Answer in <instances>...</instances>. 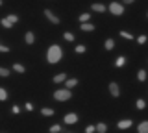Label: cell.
<instances>
[{"label":"cell","mask_w":148,"mask_h":133,"mask_svg":"<svg viewBox=\"0 0 148 133\" xmlns=\"http://www.w3.org/2000/svg\"><path fill=\"white\" fill-rule=\"evenodd\" d=\"M63 57V50L59 44H52V46L48 48V54H46V59H48V63H58L59 59Z\"/></svg>","instance_id":"6da1fadb"},{"label":"cell","mask_w":148,"mask_h":133,"mask_svg":"<svg viewBox=\"0 0 148 133\" xmlns=\"http://www.w3.org/2000/svg\"><path fill=\"white\" fill-rule=\"evenodd\" d=\"M54 98L58 102H65V100L71 98V89H63V91H56L54 93Z\"/></svg>","instance_id":"7a4b0ae2"},{"label":"cell","mask_w":148,"mask_h":133,"mask_svg":"<svg viewBox=\"0 0 148 133\" xmlns=\"http://www.w3.org/2000/svg\"><path fill=\"white\" fill-rule=\"evenodd\" d=\"M109 11L113 13V15H122V13H124V8L120 6L119 2H111L109 4Z\"/></svg>","instance_id":"3957f363"},{"label":"cell","mask_w":148,"mask_h":133,"mask_svg":"<svg viewBox=\"0 0 148 133\" xmlns=\"http://www.w3.org/2000/svg\"><path fill=\"white\" fill-rule=\"evenodd\" d=\"M45 17H46L50 22H52V24H59V19H58V17H56L50 10H45Z\"/></svg>","instance_id":"277c9868"},{"label":"cell","mask_w":148,"mask_h":133,"mask_svg":"<svg viewBox=\"0 0 148 133\" xmlns=\"http://www.w3.org/2000/svg\"><path fill=\"white\" fill-rule=\"evenodd\" d=\"M76 122H78V115L69 113L67 117H65V124H76Z\"/></svg>","instance_id":"5b68a950"},{"label":"cell","mask_w":148,"mask_h":133,"mask_svg":"<svg viewBox=\"0 0 148 133\" xmlns=\"http://www.w3.org/2000/svg\"><path fill=\"white\" fill-rule=\"evenodd\" d=\"M92 11H96V13H104L106 11V6H104V4H92Z\"/></svg>","instance_id":"8992f818"},{"label":"cell","mask_w":148,"mask_h":133,"mask_svg":"<svg viewBox=\"0 0 148 133\" xmlns=\"http://www.w3.org/2000/svg\"><path fill=\"white\" fill-rule=\"evenodd\" d=\"M109 93H111V96H119V85L117 83H109Z\"/></svg>","instance_id":"52a82bcc"},{"label":"cell","mask_w":148,"mask_h":133,"mask_svg":"<svg viewBox=\"0 0 148 133\" xmlns=\"http://www.w3.org/2000/svg\"><path fill=\"white\" fill-rule=\"evenodd\" d=\"M130 126H132V120H120L119 122V130H126V128H130Z\"/></svg>","instance_id":"ba28073f"},{"label":"cell","mask_w":148,"mask_h":133,"mask_svg":"<svg viewBox=\"0 0 148 133\" xmlns=\"http://www.w3.org/2000/svg\"><path fill=\"white\" fill-rule=\"evenodd\" d=\"M24 41H26L28 44H32V43H34V41H35V35L32 33V31H28V33H26V37H24Z\"/></svg>","instance_id":"9c48e42d"},{"label":"cell","mask_w":148,"mask_h":133,"mask_svg":"<svg viewBox=\"0 0 148 133\" xmlns=\"http://www.w3.org/2000/svg\"><path fill=\"white\" fill-rule=\"evenodd\" d=\"M65 80H67V74H63V72H61V74H58V76H54L56 83H61V81H65Z\"/></svg>","instance_id":"30bf717a"},{"label":"cell","mask_w":148,"mask_h":133,"mask_svg":"<svg viewBox=\"0 0 148 133\" xmlns=\"http://www.w3.org/2000/svg\"><path fill=\"white\" fill-rule=\"evenodd\" d=\"M146 131H148V122L145 120V122L139 124V133H146Z\"/></svg>","instance_id":"8fae6325"},{"label":"cell","mask_w":148,"mask_h":133,"mask_svg":"<svg viewBox=\"0 0 148 133\" xmlns=\"http://www.w3.org/2000/svg\"><path fill=\"white\" fill-rule=\"evenodd\" d=\"M82 30L83 31H92V30H95V26L89 24V22H83V24H82Z\"/></svg>","instance_id":"7c38bea8"},{"label":"cell","mask_w":148,"mask_h":133,"mask_svg":"<svg viewBox=\"0 0 148 133\" xmlns=\"http://www.w3.org/2000/svg\"><path fill=\"white\" fill-rule=\"evenodd\" d=\"M76 83H78V80H69V81H65V85H67V89H72V87H76Z\"/></svg>","instance_id":"4fadbf2b"},{"label":"cell","mask_w":148,"mask_h":133,"mask_svg":"<svg viewBox=\"0 0 148 133\" xmlns=\"http://www.w3.org/2000/svg\"><path fill=\"white\" fill-rule=\"evenodd\" d=\"M0 22H2V26H4V28H11V26H13V22H9L8 17H6V19H2Z\"/></svg>","instance_id":"5bb4252c"},{"label":"cell","mask_w":148,"mask_h":133,"mask_svg":"<svg viewBox=\"0 0 148 133\" xmlns=\"http://www.w3.org/2000/svg\"><path fill=\"white\" fill-rule=\"evenodd\" d=\"M41 113H43L45 117H52V115H54V109H50V107H45V109H43Z\"/></svg>","instance_id":"9a60e30c"},{"label":"cell","mask_w":148,"mask_h":133,"mask_svg":"<svg viewBox=\"0 0 148 133\" xmlns=\"http://www.w3.org/2000/svg\"><path fill=\"white\" fill-rule=\"evenodd\" d=\"M113 46H115V41L113 39H108V41H106V50H111Z\"/></svg>","instance_id":"2e32d148"},{"label":"cell","mask_w":148,"mask_h":133,"mask_svg":"<svg viewBox=\"0 0 148 133\" xmlns=\"http://www.w3.org/2000/svg\"><path fill=\"white\" fill-rule=\"evenodd\" d=\"M63 37H65V41H69V43H71V41H74V35L71 33V31H65Z\"/></svg>","instance_id":"e0dca14e"},{"label":"cell","mask_w":148,"mask_h":133,"mask_svg":"<svg viewBox=\"0 0 148 133\" xmlns=\"http://www.w3.org/2000/svg\"><path fill=\"white\" fill-rule=\"evenodd\" d=\"M95 130H96V131H98V133H104L106 130H108V128H106V124H98V126H96V128H95Z\"/></svg>","instance_id":"ac0fdd59"},{"label":"cell","mask_w":148,"mask_h":133,"mask_svg":"<svg viewBox=\"0 0 148 133\" xmlns=\"http://www.w3.org/2000/svg\"><path fill=\"white\" fill-rule=\"evenodd\" d=\"M137 78H139V80H141V81H145V80H146V70H139Z\"/></svg>","instance_id":"d6986e66"},{"label":"cell","mask_w":148,"mask_h":133,"mask_svg":"<svg viewBox=\"0 0 148 133\" xmlns=\"http://www.w3.org/2000/svg\"><path fill=\"white\" fill-rule=\"evenodd\" d=\"M6 98H8V93H6V89H2V87H0V100L4 102Z\"/></svg>","instance_id":"ffe728a7"},{"label":"cell","mask_w":148,"mask_h":133,"mask_svg":"<svg viewBox=\"0 0 148 133\" xmlns=\"http://www.w3.org/2000/svg\"><path fill=\"white\" fill-rule=\"evenodd\" d=\"M124 63H126V57H119L117 61H115V65H117V67H122Z\"/></svg>","instance_id":"44dd1931"},{"label":"cell","mask_w":148,"mask_h":133,"mask_svg":"<svg viewBox=\"0 0 148 133\" xmlns=\"http://www.w3.org/2000/svg\"><path fill=\"white\" fill-rule=\"evenodd\" d=\"M50 131H52V133H58V131H61V126H59V124H54V126L50 128Z\"/></svg>","instance_id":"7402d4cb"},{"label":"cell","mask_w":148,"mask_h":133,"mask_svg":"<svg viewBox=\"0 0 148 133\" xmlns=\"http://www.w3.org/2000/svg\"><path fill=\"white\" fill-rule=\"evenodd\" d=\"M0 76H2V78L9 76V70H8V68H4V67H0Z\"/></svg>","instance_id":"603a6c76"},{"label":"cell","mask_w":148,"mask_h":133,"mask_svg":"<svg viewBox=\"0 0 148 133\" xmlns=\"http://www.w3.org/2000/svg\"><path fill=\"white\" fill-rule=\"evenodd\" d=\"M13 68H15L17 72H21V74L24 72V67H22V65H18V63H15V65H13Z\"/></svg>","instance_id":"cb8c5ba5"},{"label":"cell","mask_w":148,"mask_h":133,"mask_svg":"<svg viewBox=\"0 0 148 133\" xmlns=\"http://www.w3.org/2000/svg\"><path fill=\"white\" fill-rule=\"evenodd\" d=\"M8 19H9V22H13V24H17V22H18V17L17 15H9Z\"/></svg>","instance_id":"d4e9b609"},{"label":"cell","mask_w":148,"mask_h":133,"mask_svg":"<svg viewBox=\"0 0 148 133\" xmlns=\"http://www.w3.org/2000/svg\"><path fill=\"white\" fill-rule=\"evenodd\" d=\"M137 41H139V44H145L146 43V35H139Z\"/></svg>","instance_id":"484cf974"},{"label":"cell","mask_w":148,"mask_h":133,"mask_svg":"<svg viewBox=\"0 0 148 133\" xmlns=\"http://www.w3.org/2000/svg\"><path fill=\"white\" fill-rule=\"evenodd\" d=\"M145 100H137V109H145Z\"/></svg>","instance_id":"4316f807"},{"label":"cell","mask_w":148,"mask_h":133,"mask_svg":"<svg viewBox=\"0 0 148 133\" xmlns=\"http://www.w3.org/2000/svg\"><path fill=\"white\" fill-rule=\"evenodd\" d=\"M80 20L82 22H87V20H89V13H83V15H80Z\"/></svg>","instance_id":"83f0119b"},{"label":"cell","mask_w":148,"mask_h":133,"mask_svg":"<svg viewBox=\"0 0 148 133\" xmlns=\"http://www.w3.org/2000/svg\"><path fill=\"white\" fill-rule=\"evenodd\" d=\"M85 52V46L83 44H80V46H76V54H83Z\"/></svg>","instance_id":"f1b7e54d"},{"label":"cell","mask_w":148,"mask_h":133,"mask_svg":"<svg viewBox=\"0 0 148 133\" xmlns=\"http://www.w3.org/2000/svg\"><path fill=\"white\" fill-rule=\"evenodd\" d=\"M120 37H124V39H133L132 35L128 33V31H120Z\"/></svg>","instance_id":"f546056e"},{"label":"cell","mask_w":148,"mask_h":133,"mask_svg":"<svg viewBox=\"0 0 148 133\" xmlns=\"http://www.w3.org/2000/svg\"><path fill=\"white\" fill-rule=\"evenodd\" d=\"M0 52H9V48L4 46V44H0Z\"/></svg>","instance_id":"4dcf8cb0"},{"label":"cell","mask_w":148,"mask_h":133,"mask_svg":"<svg viewBox=\"0 0 148 133\" xmlns=\"http://www.w3.org/2000/svg\"><path fill=\"white\" fill-rule=\"evenodd\" d=\"M85 131H87V133H91V131H95V126H87V128H85Z\"/></svg>","instance_id":"1f68e13d"},{"label":"cell","mask_w":148,"mask_h":133,"mask_svg":"<svg viewBox=\"0 0 148 133\" xmlns=\"http://www.w3.org/2000/svg\"><path fill=\"white\" fill-rule=\"evenodd\" d=\"M133 2V0H124V4H132Z\"/></svg>","instance_id":"d6a6232c"},{"label":"cell","mask_w":148,"mask_h":133,"mask_svg":"<svg viewBox=\"0 0 148 133\" xmlns=\"http://www.w3.org/2000/svg\"><path fill=\"white\" fill-rule=\"evenodd\" d=\"M0 6H2V0H0Z\"/></svg>","instance_id":"836d02e7"}]
</instances>
